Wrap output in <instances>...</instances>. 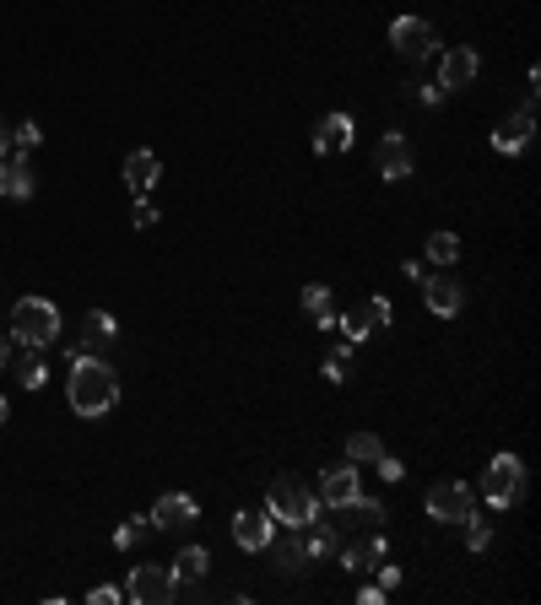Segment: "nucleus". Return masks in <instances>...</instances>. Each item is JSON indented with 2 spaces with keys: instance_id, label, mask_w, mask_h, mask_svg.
I'll list each match as a JSON object with an SVG mask.
<instances>
[{
  "instance_id": "obj_1",
  "label": "nucleus",
  "mask_w": 541,
  "mask_h": 605,
  "mask_svg": "<svg viewBox=\"0 0 541 605\" xmlns=\"http://www.w3.org/2000/svg\"><path fill=\"white\" fill-rule=\"evenodd\" d=\"M71 411L76 416H103V411H114V400H120V379H114V368L103 357H76L71 362Z\"/></svg>"
},
{
  "instance_id": "obj_2",
  "label": "nucleus",
  "mask_w": 541,
  "mask_h": 605,
  "mask_svg": "<svg viewBox=\"0 0 541 605\" xmlns=\"http://www.w3.org/2000/svg\"><path fill=\"white\" fill-rule=\"evenodd\" d=\"M11 341L38 352V346H55L60 341V308L49 298H22L11 303Z\"/></svg>"
},
{
  "instance_id": "obj_3",
  "label": "nucleus",
  "mask_w": 541,
  "mask_h": 605,
  "mask_svg": "<svg viewBox=\"0 0 541 605\" xmlns=\"http://www.w3.org/2000/svg\"><path fill=\"white\" fill-rule=\"evenodd\" d=\"M266 508H271V519H276V524H287V530H303V524L320 514V497H314L309 487H298L293 476H282V481L271 487Z\"/></svg>"
},
{
  "instance_id": "obj_4",
  "label": "nucleus",
  "mask_w": 541,
  "mask_h": 605,
  "mask_svg": "<svg viewBox=\"0 0 541 605\" xmlns=\"http://www.w3.org/2000/svg\"><path fill=\"white\" fill-rule=\"evenodd\" d=\"M482 497H487L493 508L520 503V497H525V460H520V454H498V460L487 465V476H482Z\"/></svg>"
},
{
  "instance_id": "obj_5",
  "label": "nucleus",
  "mask_w": 541,
  "mask_h": 605,
  "mask_svg": "<svg viewBox=\"0 0 541 605\" xmlns=\"http://www.w3.org/2000/svg\"><path fill=\"white\" fill-rule=\"evenodd\" d=\"M125 595L136 600V605H174L179 578H174V568H163V562H141V568L130 573Z\"/></svg>"
},
{
  "instance_id": "obj_6",
  "label": "nucleus",
  "mask_w": 541,
  "mask_h": 605,
  "mask_svg": "<svg viewBox=\"0 0 541 605\" xmlns=\"http://www.w3.org/2000/svg\"><path fill=\"white\" fill-rule=\"evenodd\" d=\"M471 514H477V497H471L466 481H439V487L428 492V519L460 524V519H471Z\"/></svg>"
},
{
  "instance_id": "obj_7",
  "label": "nucleus",
  "mask_w": 541,
  "mask_h": 605,
  "mask_svg": "<svg viewBox=\"0 0 541 605\" xmlns=\"http://www.w3.org/2000/svg\"><path fill=\"white\" fill-rule=\"evenodd\" d=\"M390 44L401 49L406 60H428L433 49H439V33H433V22H422V17H395L390 22Z\"/></svg>"
},
{
  "instance_id": "obj_8",
  "label": "nucleus",
  "mask_w": 541,
  "mask_h": 605,
  "mask_svg": "<svg viewBox=\"0 0 541 605\" xmlns=\"http://www.w3.org/2000/svg\"><path fill=\"white\" fill-rule=\"evenodd\" d=\"M271 535H276L271 508H239V514H233V541H239L244 551H266Z\"/></svg>"
},
{
  "instance_id": "obj_9",
  "label": "nucleus",
  "mask_w": 541,
  "mask_h": 605,
  "mask_svg": "<svg viewBox=\"0 0 541 605\" xmlns=\"http://www.w3.org/2000/svg\"><path fill=\"white\" fill-rule=\"evenodd\" d=\"M320 508H341V503H352L358 497V465L352 460H341V465H331V470H320Z\"/></svg>"
},
{
  "instance_id": "obj_10",
  "label": "nucleus",
  "mask_w": 541,
  "mask_h": 605,
  "mask_svg": "<svg viewBox=\"0 0 541 605\" xmlns=\"http://www.w3.org/2000/svg\"><path fill=\"white\" fill-rule=\"evenodd\" d=\"M33 184H38V179H33V157L22 152V146L0 157V195H6V200H28Z\"/></svg>"
},
{
  "instance_id": "obj_11",
  "label": "nucleus",
  "mask_w": 541,
  "mask_h": 605,
  "mask_svg": "<svg viewBox=\"0 0 541 605\" xmlns=\"http://www.w3.org/2000/svg\"><path fill=\"white\" fill-rule=\"evenodd\" d=\"M195 514H201V508H195V497H184V492H163V497L152 503L147 524H152V530H184V524H195Z\"/></svg>"
},
{
  "instance_id": "obj_12",
  "label": "nucleus",
  "mask_w": 541,
  "mask_h": 605,
  "mask_svg": "<svg viewBox=\"0 0 541 605\" xmlns=\"http://www.w3.org/2000/svg\"><path fill=\"white\" fill-rule=\"evenodd\" d=\"M379 179L385 184H401V179H412V146H406V136L401 130H390L385 141H379Z\"/></svg>"
},
{
  "instance_id": "obj_13",
  "label": "nucleus",
  "mask_w": 541,
  "mask_h": 605,
  "mask_svg": "<svg viewBox=\"0 0 541 605\" xmlns=\"http://www.w3.org/2000/svg\"><path fill=\"white\" fill-rule=\"evenodd\" d=\"M352 136H358V125H352V114H325L320 125H314V152L331 157V152H347Z\"/></svg>"
},
{
  "instance_id": "obj_14",
  "label": "nucleus",
  "mask_w": 541,
  "mask_h": 605,
  "mask_svg": "<svg viewBox=\"0 0 541 605\" xmlns=\"http://www.w3.org/2000/svg\"><path fill=\"white\" fill-rule=\"evenodd\" d=\"M531 130H536V114H531V103H525L520 114H509V119H498V130H493V146L498 152H525L531 146Z\"/></svg>"
},
{
  "instance_id": "obj_15",
  "label": "nucleus",
  "mask_w": 541,
  "mask_h": 605,
  "mask_svg": "<svg viewBox=\"0 0 541 605\" xmlns=\"http://www.w3.org/2000/svg\"><path fill=\"white\" fill-rule=\"evenodd\" d=\"M422 298H428V308L439 319H455L460 303H466V287H460L455 276H428V281H422Z\"/></svg>"
},
{
  "instance_id": "obj_16",
  "label": "nucleus",
  "mask_w": 541,
  "mask_h": 605,
  "mask_svg": "<svg viewBox=\"0 0 541 605\" xmlns=\"http://www.w3.org/2000/svg\"><path fill=\"white\" fill-rule=\"evenodd\" d=\"M477 71H482V60H477V49H450V55H444V65H439V87L444 92H455V87H471L477 82Z\"/></svg>"
},
{
  "instance_id": "obj_17",
  "label": "nucleus",
  "mask_w": 541,
  "mask_h": 605,
  "mask_svg": "<svg viewBox=\"0 0 541 605\" xmlns=\"http://www.w3.org/2000/svg\"><path fill=\"white\" fill-rule=\"evenodd\" d=\"M379 557H385V535H379V530H368V535H358V541L341 546V562H347L352 573H374Z\"/></svg>"
},
{
  "instance_id": "obj_18",
  "label": "nucleus",
  "mask_w": 541,
  "mask_h": 605,
  "mask_svg": "<svg viewBox=\"0 0 541 605\" xmlns=\"http://www.w3.org/2000/svg\"><path fill=\"white\" fill-rule=\"evenodd\" d=\"M157 179H163V163H157V152H147V146H141V152L125 157V184H130L136 195H152Z\"/></svg>"
},
{
  "instance_id": "obj_19",
  "label": "nucleus",
  "mask_w": 541,
  "mask_h": 605,
  "mask_svg": "<svg viewBox=\"0 0 541 605\" xmlns=\"http://www.w3.org/2000/svg\"><path fill=\"white\" fill-rule=\"evenodd\" d=\"M114 341H120V325H114V314H103V308H92V314H87V325H82V346H87V357L109 352Z\"/></svg>"
},
{
  "instance_id": "obj_20",
  "label": "nucleus",
  "mask_w": 541,
  "mask_h": 605,
  "mask_svg": "<svg viewBox=\"0 0 541 605\" xmlns=\"http://www.w3.org/2000/svg\"><path fill=\"white\" fill-rule=\"evenodd\" d=\"M314 551L303 541V530H287V546H276V573H309Z\"/></svg>"
},
{
  "instance_id": "obj_21",
  "label": "nucleus",
  "mask_w": 541,
  "mask_h": 605,
  "mask_svg": "<svg viewBox=\"0 0 541 605\" xmlns=\"http://www.w3.org/2000/svg\"><path fill=\"white\" fill-rule=\"evenodd\" d=\"M379 519H385V508H379V503H368L363 492L352 497V503H341V508H336V524H352V530H374Z\"/></svg>"
},
{
  "instance_id": "obj_22",
  "label": "nucleus",
  "mask_w": 541,
  "mask_h": 605,
  "mask_svg": "<svg viewBox=\"0 0 541 605\" xmlns=\"http://www.w3.org/2000/svg\"><path fill=\"white\" fill-rule=\"evenodd\" d=\"M168 568H174L179 584H195V578H206V573H211V551H206V546H184L179 557L168 562Z\"/></svg>"
},
{
  "instance_id": "obj_23",
  "label": "nucleus",
  "mask_w": 541,
  "mask_h": 605,
  "mask_svg": "<svg viewBox=\"0 0 541 605\" xmlns=\"http://www.w3.org/2000/svg\"><path fill=\"white\" fill-rule=\"evenodd\" d=\"M336 325H341V335H347V341H363V335H368V330H374V325H379V319H374V308H368V303H363V308H352V314H341V319H336Z\"/></svg>"
},
{
  "instance_id": "obj_24",
  "label": "nucleus",
  "mask_w": 541,
  "mask_h": 605,
  "mask_svg": "<svg viewBox=\"0 0 541 605\" xmlns=\"http://www.w3.org/2000/svg\"><path fill=\"white\" fill-rule=\"evenodd\" d=\"M379 454H385V443H379L374 433H352L347 438V460L352 465H368V460H379Z\"/></svg>"
},
{
  "instance_id": "obj_25",
  "label": "nucleus",
  "mask_w": 541,
  "mask_h": 605,
  "mask_svg": "<svg viewBox=\"0 0 541 605\" xmlns=\"http://www.w3.org/2000/svg\"><path fill=\"white\" fill-rule=\"evenodd\" d=\"M428 260H433V265H455V260H460V238H455V233H433V238H428Z\"/></svg>"
},
{
  "instance_id": "obj_26",
  "label": "nucleus",
  "mask_w": 541,
  "mask_h": 605,
  "mask_svg": "<svg viewBox=\"0 0 541 605\" xmlns=\"http://www.w3.org/2000/svg\"><path fill=\"white\" fill-rule=\"evenodd\" d=\"M303 308H309L314 319H320V314H336V308H331V287H320V281H314V287H303Z\"/></svg>"
},
{
  "instance_id": "obj_27",
  "label": "nucleus",
  "mask_w": 541,
  "mask_h": 605,
  "mask_svg": "<svg viewBox=\"0 0 541 605\" xmlns=\"http://www.w3.org/2000/svg\"><path fill=\"white\" fill-rule=\"evenodd\" d=\"M147 530H152L147 519H125L120 530H114V546H120V551H130V546H141V535H147Z\"/></svg>"
},
{
  "instance_id": "obj_28",
  "label": "nucleus",
  "mask_w": 541,
  "mask_h": 605,
  "mask_svg": "<svg viewBox=\"0 0 541 605\" xmlns=\"http://www.w3.org/2000/svg\"><path fill=\"white\" fill-rule=\"evenodd\" d=\"M460 524H466V546H471V551H487V541H493V524L477 519V514H471V519H460Z\"/></svg>"
},
{
  "instance_id": "obj_29",
  "label": "nucleus",
  "mask_w": 541,
  "mask_h": 605,
  "mask_svg": "<svg viewBox=\"0 0 541 605\" xmlns=\"http://www.w3.org/2000/svg\"><path fill=\"white\" fill-rule=\"evenodd\" d=\"M44 357H38V352H28V357H22V368H17V379H22V389H38V384H44Z\"/></svg>"
},
{
  "instance_id": "obj_30",
  "label": "nucleus",
  "mask_w": 541,
  "mask_h": 605,
  "mask_svg": "<svg viewBox=\"0 0 541 605\" xmlns=\"http://www.w3.org/2000/svg\"><path fill=\"white\" fill-rule=\"evenodd\" d=\"M38 141H44V130H38L33 119H28V125H17V130H11V146H22V152H33Z\"/></svg>"
},
{
  "instance_id": "obj_31",
  "label": "nucleus",
  "mask_w": 541,
  "mask_h": 605,
  "mask_svg": "<svg viewBox=\"0 0 541 605\" xmlns=\"http://www.w3.org/2000/svg\"><path fill=\"white\" fill-rule=\"evenodd\" d=\"M444 98H450V92H444L439 82H422V87H417V103H428V109H439Z\"/></svg>"
},
{
  "instance_id": "obj_32",
  "label": "nucleus",
  "mask_w": 541,
  "mask_h": 605,
  "mask_svg": "<svg viewBox=\"0 0 541 605\" xmlns=\"http://www.w3.org/2000/svg\"><path fill=\"white\" fill-rule=\"evenodd\" d=\"M374 465H379V476H385V481H406V465H401V460H390V454H379Z\"/></svg>"
},
{
  "instance_id": "obj_33",
  "label": "nucleus",
  "mask_w": 541,
  "mask_h": 605,
  "mask_svg": "<svg viewBox=\"0 0 541 605\" xmlns=\"http://www.w3.org/2000/svg\"><path fill=\"white\" fill-rule=\"evenodd\" d=\"M130 222H136V227H152L157 222V206H152L147 195H136V217H130Z\"/></svg>"
},
{
  "instance_id": "obj_34",
  "label": "nucleus",
  "mask_w": 541,
  "mask_h": 605,
  "mask_svg": "<svg viewBox=\"0 0 541 605\" xmlns=\"http://www.w3.org/2000/svg\"><path fill=\"white\" fill-rule=\"evenodd\" d=\"M374 573H379V589H395V584H401V568H390L385 557H379V568H374Z\"/></svg>"
},
{
  "instance_id": "obj_35",
  "label": "nucleus",
  "mask_w": 541,
  "mask_h": 605,
  "mask_svg": "<svg viewBox=\"0 0 541 605\" xmlns=\"http://www.w3.org/2000/svg\"><path fill=\"white\" fill-rule=\"evenodd\" d=\"M325 379H347V357H325Z\"/></svg>"
},
{
  "instance_id": "obj_36",
  "label": "nucleus",
  "mask_w": 541,
  "mask_h": 605,
  "mask_svg": "<svg viewBox=\"0 0 541 605\" xmlns=\"http://www.w3.org/2000/svg\"><path fill=\"white\" fill-rule=\"evenodd\" d=\"M368 308H374L379 325H390V319H395V314H390V298H368Z\"/></svg>"
},
{
  "instance_id": "obj_37",
  "label": "nucleus",
  "mask_w": 541,
  "mask_h": 605,
  "mask_svg": "<svg viewBox=\"0 0 541 605\" xmlns=\"http://www.w3.org/2000/svg\"><path fill=\"white\" fill-rule=\"evenodd\" d=\"M87 600H92V605H114V600H120V589H109V584H103V589H92Z\"/></svg>"
},
{
  "instance_id": "obj_38",
  "label": "nucleus",
  "mask_w": 541,
  "mask_h": 605,
  "mask_svg": "<svg viewBox=\"0 0 541 605\" xmlns=\"http://www.w3.org/2000/svg\"><path fill=\"white\" fill-rule=\"evenodd\" d=\"M11 152V130H6V119H0V157Z\"/></svg>"
},
{
  "instance_id": "obj_39",
  "label": "nucleus",
  "mask_w": 541,
  "mask_h": 605,
  "mask_svg": "<svg viewBox=\"0 0 541 605\" xmlns=\"http://www.w3.org/2000/svg\"><path fill=\"white\" fill-rule=\"evenodd\" d=\"M11 362V335H0V368Z\"/></svg>"
},
{
  "instance_id": "obj_40",
  "label": "nucleus",
  "mask_w": 541,
  "mask_h": 605,
  "mask_svg": "<svg viewBox=\"0 0 541 605\" xmlns=\"http://www.w3.org/2000/svg\"><path fill=\"white\" fill-rule=\"evenodd\" d=\"M6 416H11V406H6V400H0V427H6Z\"/></svg>"
}]
</instances>
